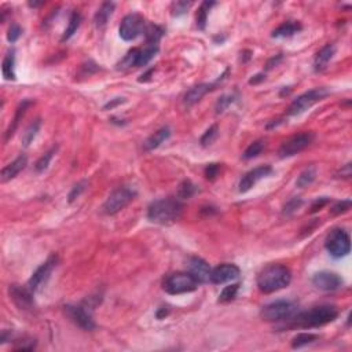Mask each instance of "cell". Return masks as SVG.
Masks as SVG:
<instances>
[{
  "mask_svg": "<svg viewBox=\"0 0 352 352\" xmlns=\"http://www.w3.org/2000/svg\"><path fill=\"white\" fill-rule=\"evenodd\" d=\"M290 281L292 273L283 264H269L257 275V286L266 295L285 289Z\"/></svg>",
  "mask_w": 352,
  "mask_h": 352,
  "instance_id": "obj_1",
  "label": "cell"
},
{
  "mask_svg": "<svg viewBox=\"0 0 352 352\" xmlns=\"http://www.w3.org/2000/svg\"><path fill=\"white\" fill-rule=\"evenodd\" d=\"M183 212V202L178 197H168L154 201L149 205L148 219L150 222L168 226L175 223Z\"/></svg>",
  "mask_w": 352,
  "mask_h": 352,
  "instance_id": "obj_2",
  "label": "cell"
},
{
  "mask_svg": "<svg viewBox=\"0 0 352 352\" xmlns=\"http://www.w3.org/2000/svg\"><path fill=\"white\" fill-rule=\"evenodd\" d=\"M338 316V311L334 306H319L314 307L307 312H297L289 320H292L293 326L299 328H319L333 322Z\"/></svg>",
  "mask_w": 352,
  "mask_h": 352,
  "instance_id": "obj_3",
  "label": "cell"
},
{
  "mask_svg": "<svg viewBox=\"0 0 352 352\" xmlns=\"http://www.w3.org/2000/svg\"><path fill=\"white\" fill-rule=\"evenodd\" d=\"M299 312L297 306L292 301L278 300L273 301L267 306H264L260 311V315L267 322H283L289 320Z\"/></svg>",
  "mask_w": 352,
  "mask_h": 352,
  "instance_id": "obj_4",
  "label": "cell"
},
{
  "mask_svg": "<svg viewBox=\"0 0 352 352\" xmlns=\"http://www.w3.org/2000/svg\"><path fill=\"white\" fill-rule=\"evenodd\" d=\"M198 287V282L193 278L189 271L187 273L169 274L162 282V289L168 295H183V293L194 292Z\"/></svg>",
  "mask_w": 352,
  "mask_h": 352,
  "instance_id": "obj_5",
  "label": "cell"
},
{
  "mask_svg": "<svg viewBox=\"0 0 352 352\" xmlns=\"http://www.w3.org/2000/svg\"><path fill=\"white\" fill-rule=\"evenodd\" d=\"M329 94V90L324 87L314 88V90H311V91H307V93L301 94L300 97H297L292 102V105L289 106L287 114H289V116H299L301 113L308 110L310 107L314 106L315 103L320 102V101L325 99Z\"/></svg>",
  "mask_w": 352,
  "mask_h": 352,
  "instance_id": "obj_6",
  "label": "cell"
},
{
  "mask_svg": "<svg viewBox=\"0 0 352 352\" xmlns=\"http://www.w3.org/2000/svg\"><path fill=\"white\" fill-rule=\"evenodd\" d=\"M325 248L333 257L341 259L349 255L351 252V238L347 231H344L341 228H334L326 237Z\"/></svg>",
  "mask_w": 352,
  "mask_h": 352,
  "instance_id": "obj_7",
  "label": "cell"
},
{
  "mask_svg": "<svg viewBox=\"0 0 352 352\" xmlns=\"http://www.w3.org/2000/svg\"><path fill=\"white\" fill-rule=\"evenodd\" d=\"M135 193L134 190H131L130 187H119L116 190H113L110 193V195L107 197V199L105 201V204L102 207V211L105 215H116L120 211L130 205L132 202V199L135 198Z\"/></svg>",
  "mask_w": 352,
  "mask_h": 352,
  "instance_id": "obj_8",
  "label": "cell"
},
{
  "mask_svg": "<svg viewBox=\"0 0 352 352\" xmlns=\"http://www.w3.org/2000/svg\"><path fill=\"white\" fill-rule=\"evenodd\" d=\"M144 29H146V22H144L143 17L138 13H132L124 17V19L121 21L119 33L123 40L132 42L142 33H144Z\"/></svg>",
  "mask_w": 352,
  "mask_h": 352,
  "instance_id": "obj_9",
  "label": "cell"
},
{
  "mask_svg": "<svg viewBox=\"0 0 352 352\" xmlns=\"http://www.w3.org/2000/svg\"><path fill=\"white\" fill-rule=\"evenodd\" d=\"M314 138H315V135L312 134V132H301V134H297L295 136H292V138H289L279 148V157H293V156L301 153L304 149H307L312 143Z\"/></svg>",
  "mask_w": 352,
  "mask_h": 352,
  "instance_id": "obj_10",
  "label": "cell"
},
{
  "mask_svg": "<svg viewBox=\"0 0 352 352\" xmlns=\"http://www.w3.org/2000/svg\"><path fill=\"white\" fill-rule=\"evenodd\" d=\"M64 312L65 315L69 318L70 322H73L76 326H79L80 329L91 332L97 328V325L94 322L93 316L88 312L84 307L81 306H68L64 307Z\"/></svg>",
  "mask_w": 352,
  "mask_h": 352,
  "instance_id": "obj_11",
  "label": "cell"
},
{
  "mask_svg": "<svg viewBox=\"0 0 352 352\" xmlns=\"http://www.w3.org/2000/svg\"><path fill=\"white\" fill-rule=\"evenodd\" d=\"M56 263H58V257H56V256H50V257L32 274V277H31L28 281V287L33 293L36 292L39 287L43 286V285L47 282V279L50 278V275H51V273L56 267Z\"/></svg>",
  "mask_w": 352,
  "mask_h": 352,
  "instance_id": "obj_12",
  "label": "cell"
},
{
  "mask_svg": "<svg viewBox=\"0 0 352 352\" xmlns=\"http://www.w3.org/2000/svg\"><path fill=\"white\" fill-rule=\"evenodd\" d=\"M312 285L324 292H333L343 286V278L332 271H319L312 277Z\"/></svg>",
  "mask_w": 352,
  "mask_h": 352,
  "instance_id": "obj_13",
  "label": "cell"
},
{
  "mask_svg": "<svg viewBox=\"0 0 352 352\" xmlns=\"http://www.w3.org/2000/svg\"><path fill=\"white\" fill-rule=\"evenodd\" d=\"M9 295L10 299L14 301V304L19 310H32L35 307L33 292L28 286L23 287L21 285H10Z\"/></svg>",
  "mask_w": 352,
  "mask_h": 352,
  "instance_id": "obj_14",
  "label": "cell"
},
{
  "mask_svg": "<svg viewBox=\"0 0 352 352\" xmlns=\"http://www.w3.org/2000/svg\"><path fill=\"white\" fill-rule=\"evenodd\" d=\"M273 172V168L270 167V165L257 167L255 168V169H252V171L246 172L245 175L242 176L241 181H240V186H238L240 189H238V190H240V193H246V191H249L257 182H260L261 179H264V178L270 176Z\"/></svg>",
  "mask_w": 352,
  "mask_h": 352,
  "instance_id": "obj_15",
  "label": "cell"
},
{
  "mask_svg": "<svg viewBox=\"0 0 352 352\" xmlns=\"http://www.w3.org/2000/svg\"><path fill=\"white\" fill-rule=\"evenodd\" d=\"M241 274V270L237 267L236 264L224 263L218 266L216 269L212 270L211 274V282L216 283V285H222V283L231 282L237 279Z\"/></svg>",
  "mask_w": 352,
  "mask_h": 352,
  "instance_id": "obj_16",
  "label": "cell"
},
{
  "mask_svg": "<svg viewBox=\"0 0 352 352\" xmlns=\"http://www.w3.org/2000/svg\"><path fill=\"white\" fill-rule=\"evenodd\" d=\"M187 270L198 283H207L211 281L212 270L209 267V264L201 257H190L187 261Z\"/></svg>",
  "mask_w": 352,
  "mask_h": 352,
  "instance_id": "obj_17",
  "label": "cell"
},
{
  "mask_svg": "<svg viewBox=\"0 0 352 352\" xmlns=\"http://www.w3.org/2000/svg\"><path fill=\"white\" fill-rule=\"evenodd\" d=\"M216 85H218V81H215V83H211V84L204 83V84H198V85H195V87H193L191 90H189V91L186 93L183 102H185L186 106H193V105H195L197 102H199V101H201V99H202V98L209 93V91L215 90Z\"/></svg>",
  "mask_w": 352,
  "mask_h": 352,
  "instance_id": "obj_18",
  "label": "cell"
},
{
  "mask_svg": "<svg viewBox=\"0 0 352 352\" xmlns=\"http://www.w3.org/2000/svg\"><path fill=\"white\" fill-rule=\"evenodd\" d=\"M28 165V157L25 154H21L19 157H17L13 162H10L9 165H6L3 169H2V173H0V179L3 183L6 182L14 179L15 176L18 175L19 172L23 171Z\"/></svg>",
  "mask_w": 352,
  "mask_h": 352,
  "instance_id": "obj_19",
  "label": "cell"
},
{
  "mask_svg": "<svg viewBox=\"0 0 352 352\" xmlns=\"http://www.w3.org/2000/svg\"><path fill=\"white\" fill-rule=\"evenodd\" d=\"M334 54H336V47L333 44H326L315 55V60H314V69H315V72H324L328 68Z\"/></svg>",
  "mask_w": 352,
  "mask_h": 352,
  "instance_id": "obj_20",
  "label": "cell"
},
{
  "mask_svg": "<svg viewBox=\"0 0 352 352\" xmlns=\"http://www.w3.org/2000/svg\"><path fill=\"white\" fill-rule=\"evenodd\" d=\"M171 136V130L168 127H162L158 131H156L146 142H144V149L148 152H152L154 149H157L158 146H161L165 140Z\"/></svg>",
  "mask_w": 352,
  "mask_h": 352,
  "instance_id": "obj_21",
  "label": "cell"
},
{
  "mask_svg": "<svg viewBox=\"0 0 352 352\" xmlns=\"http://www.w3.org/2000/svg\"><path fill=\"white\" fill-rule=\"evenodd\" d=\"M32 101H29V99H25V101H22V102L19 103V106L17 107V111H15V116H14V120H13V124L10 125V128L7 130V132H6V140H9L13 135H14L15 130L18 128L19 125V121L22 120L23 116H25V113H26V110L29 109V106H32Z\"/></svg>",
  "mask_w": 352,
  "mask_h": 352,
  "instance_id": "obj_22",
  "label": "cell"
},
{
  "mask_svg": "<svg viewBox=\"0 0 352 352\" xmlns=\"http://www.w3.org/2000/svg\"><path fill=\"white\" fill-rule=\"evenodd\" d=\"M2 73L3 77L9 81H14L15 77V51L10 50L6 56L3 58V64H2Z\"/></svg>",
  "mask_w": 352,
  "mask_h": 352,
  "instance_id": "obj_23",
  "label": "cell"
},
{
  "mask_svg": "<svg viewBox=\"0 0 352 352\" xmlns=\"http://www.w3.org/2000/svg\"><path fill=\"white\" fill-rule=\"evenodd\" d=\"M113 11H114V3H110V2L103 3V5L98 9L97 14L94 17L95 26H97V28H103L107 23V21H109V18L111 17V14H113Z\"/></svg>",
  "mask_w": 352,
  "mask_h": 352,
  "instance_id": "obj_24",
  "label": "cell"
},
{
  "mask_svg": "<svg viewBox=\"0 0 352 352\" xmlns=\"http://www.w3.org/2000/svg\"><path fill=\"white\" fill-rule=\"evenodd\" d=\"M301 31V25L299 22H293V21H287V22H283L282 25H279L278 28L273 31V37H292L295 36L296 33H299Z\"/></svg>",
  "mask_w": 352,
  "mask_h": 352,
  "instance_id": "obj_25",
  "label": "cell"
},
{
  "mask_svg": "<svg viewBox=\"0 0 352 352\" xmlns=\"http://www.w3.org/2000/svg\"><path fill=\"white\" fill-rule=\"evenodd\" d=\"M140 50L139 48H132L127 52L124 58L117 64V70H128L131 68H138V62H139Z\"/></svg>",
  "mask_w": 352,
  "mask_h": 352,
  "instance_id": "obj_26",
  "label": "cell"
},
{
  "mask_svg": "<svg viewBox=\"0 0 352 352\" xmlns=\"http://www.w3.org/2000/svg\"><path fill=\"white\" fill-rule=\"evenodd\" d=\"M144 36H146V43L148 46H158V42L161 40L162 35H164V29L160 28L158 25H146L144 29Z\"/></svg>",
  "mask_w": 352,
  "mask_h": 352,
  "instance_id": "obj_27",
  "label": "cell"
},
{
  "mask_svg": "<svg viewBox=\"0 0 352 352\" xmlns=\"http://www.w3.org/2000/svg\"><path fill=\"white\" fill-rule=\"evenodd\" d=\"M40 125H42V121H40V119H36V120L32 121V123L29 124V127L26 128V130H25V132H23V135H22V146L23 148H28L29 144L32 143L33 140H35L37 132H39V130H40Z\"/></svg>",
  "mask_w": 352,
  "mask_h": 352,
  "instance_id": "obj_28",
  "label": "cell"
},
{
  "mask_svg": "<svg viewBox=\"0 0 352 352\" xmlns=\"http://www.w3.org/2000/svg\"><path fill=\"white\" fill-rule=\"evenodd\" d=\"M80 23H81V14H80V13H77V11H74L73 14L70 15L69 25H68V28L65 29L64 35H62L61 42H66V40H69L70 37L73 36L74 33L77 32V29H79Z\"/></svg>",
  "mask_w": 352,
  "mask_h": 352,
  "instance_id": "obj_29",
  "label": "cell"
},
{
  "mask_svg": "<svg viewBox=\"0 0 352 352\" xmlns=\"http://www.w3.org/2000/svg\"><path fill=\"white\" fill-rule=\"evenodd\" d=\"M315 178H316L315 168L314 167L307 168V169H304V171L301 172L300 175H299V178H297V181H296V186L297 187H300V189L308 187V186L314 183Z\"/></svg>",
  "mask_w": 352,
  "mask_h": 352,
  "instance_id": "obj_30",
  "label": "cell"
},
{
  "mask_svg": "<svg viewBox=\"0 0 352 352\" xmlns=\"http://www.w3.org/2000/svg\"><path fill=\"white\" fill-rule=\"evenodd\" d=\"M316 340H319V336L314 333H299L296 337H293L292 340V348H301L306 347L308 344L315 343Z\"/></svg>",
  "mask_w": 352,
  "mask_h": 352,
  "instance_id": "obj_31",
  "label": "cell"
},
{
  "mask_svg": "<svg viewBox=\"0 0 352 352\" xmlns=\"http://www.w3.org/2000/svg\"><path fill=\"white\" fill-rule=\"evenodd\" d=\"M264 148H266V140L264 139L255 140V142H253V143H250L249 146H248V149L244 152L242 158H244V160H252V158L257 157L259 154H261Z\"/></svg>",
  "mask_w": 352,
  "mask_h": 352,
  "instance_id": "obj_32",
  "label": "cell"
},
{
  "mask_svg": "<svg viewBox=\"0 0 352 352\" xmlns=\"http://www.w3.org/2000/svg\"><path fill=\"white\" fill-rule=\"evenodd\" d=\"M198 191V187L191 181H183L178 189V198L179 199H189Z\"/></svg>",
  "mask_w": 352,
  "mask_h": 352,
  "instance_id": "obj_33",
  "label": "cell"
},
{
  "mask_svg": "<svg viewBox=\"0 0 352 352\" xmlns=\"http://www.w3.org/2000/svg\"><path fill=\"white\" fill-rule=\"evenodd\" d=\"M215 3L213 2H204L199 6L198 13H197V26L201 31H204L207 26V19H208V13L211 11V7H213Z\"/></svg>",
  "mask_w": 352,
  "mask_h": 352,
  "instance_id": "obj_34",
  "label": "cell"
},
{
  "mask_svg": "<svg viewBox=\"0 0 352 352\" xmlns=\"http://www.w3.org/2000/svg\"><path fill=\"white\" fill-rule=\"evenodd\" d=\"M240 290V283H231L222 290L219 296V303H230L237 297V293Z\"/></svg>",
  "mask_w": 352,
  "mask_h": 352,
  "instance_id": "obj_35",
  "label": "cell"
},
{
  "mask_svg": "<svg viewBox=\"0 0 352 352\" xmlns=\"http://www.w3.org/2000/svg\"><path fill=\"white\" fill-rule=\"evenodd\" d=\"M237 98H238L237 97V94H224V95H222V97L218 99L216 106H215L216 113H218V114L223 113V111L226 110L230 105H232V103L236 102Z\"/></svg>",
  "mask_w": 352,
  "mask_h": 352,
  "instance_id": "obj_36",
  "label": "cell"
},
{
  "mask_svg": "<svg viewBox=\"0 0 352 352\" xmlns=\"http://www.w3.org/2000/svg\"><path fill=\"white\" fill-rule=\"evenodd\" d=\"M56 153V148H52L50 149L47 153H44L42 156V157L39 158L36 162V165H35V168H36L37 172H44L48 168V165H50V162H51L52 157H54V154Z\"/></svg>",
  "mask_w": 352,
  "mask_h": 352,
  "instance_id": "obj_37",
  "label": "cell"
},
{
  "mask_svg": "<svg viewBox=\"0 0 352 352\" xmlns=\"http://www.w3.org/2000/svg\"><path fill=\"white\" fill-rule=\"evenodd\" d=\"M158 52V46H148L144 48L143 51L140 50V56H139V62H138V68L140 66H146L153 60L156 54Z\"/></svg>",
  "mask_w": 352,
  "mask_h": 352,
  "instance_id": "obj_38",
  "label": "cell"
},
{
  "mask_svg": "<svg viewBox=\"0 0 352 352\" xmlns=\"http://www.w3.org/2000/svg\"><path fill=\"white\" fill-rule=\"evenodd\" d=\"M219 134V127L218 124H213L209 127L208 130L205 131L204 135L201 136V144L204 146V148H207V146H209V144H212L213 142H215V139H216V136H218Z\"/></svg>",
  "mask_w": 352,
  "mask_h": 352,
  "instance_id": "obj_39",
  "label": "cell"
},
{
  "mask_svg": "<svg viewBox=\"0 0 352 352\" xmlns=\"http://www.w3.org/2000/svg\"><path fill=\"white\" fill-rule=\"evenodd\" d=\"M301 205H303V199L300 197H293L292 199H289L285 204L282 213L285 216H292L293 213H296L300 209Z\"/></svg>",
  "mask_w": 352,
  "mask_h": 352,
  "instance_id": "obj_40",
  "label": "cell"
},
{
  "mask_svg": "<svg viewBox=\"0 0 352 352\" xmlns=\"http://www.w3.org/2000/svg\"><path fill=\"white\" fill-rule=\"evenodd\" d=\"M191 6H193V2H175V3H172V14L175 17L186 14Z\"/></svg>",
  "mask_w": 352,
  "mask_h": 352,
  "instance_id": "obj_41",
  "label": "cell"
},
{
  "mask_svg": "<svg viewBox=\"0 0 352 352\" xmlns=\"http://www.w3.org/2000/svg\"><path fill=\"white\" fill-rule=\"evenodd\" d=\"M85 186H87V182H85V181L79 182L77 185L73 186V189L70 190L69 197H68V201H69V204H72L73 201H76V199L79 198L80 195H81V193H83V191L85 190Z\"/></svg>",
  "mask_w": 352,
  "mask_h": 352,
  "instance_id": "obj_42",
  "label": "cell"
},
{
  "mask_svg": "<svg viewBox=\"0 0 352 352\" xmlns=\"http://www.w3.org/2000/svg\"><path fill=\"white\" fill-rule=\"evenodd\" d=\"M351 199H344V201H340L337 204H334L330 209V212H332V215H341V213L348 212L351 209Z\"/></svg>",
  "mask_w": 352,
  "mask_h": 352,
  "instance_id": "obj_43",
  "label": "cell"
},
{
  "mask_svg": "<svg viewBox=\"0 0 352 352\" xmlns=\"http://www.w3.org/2000/svg\"><path fill=\"white\" fill-rule=\"evenodd\" d=\"M36 348V340L33 338H25L21 341H17L14 345L15 351H32Z\"/></svg>",
  "mask_w": 352,
  "mask_h": 352,
  "instance_id": "obj_44",
  "label": "cell"
},
{
  "mask_svg": "<svg viewBox=\"0 0 352 352\" xmlns=\"http://www.w3.org/2000/svg\"><path fill=\"white\" fill-rule=\"evenodd\" d=\"M22 35V29L18 23H11V26L9 28V33H7V40L10 43H15Z\"/></svg>",
  "mask_w": 352,
  "mask_h": 352,
  "instance_id": "obj_45",
  "label": "cell"
},
{
  "mask_svg": "<svg viewBox=\"0 0 352 352\" xmlns=\"http://www.w3.org/2000/svg\"><path fill=\"white\" fill-rule=\"evenodd\" d=\"M219 171H220V165H219V164H215V162L208 164L204 171L205 178H207L208 181H215V179H216V176L219 175Z\"/></svg>",
  "mask_w": 352,
  "mask_h": 352,
  "instance_id": "obj_46",
  "label": "cell"
},
{
  "mask_svg": "<svg viewBox=\"0 0 352 352\" xmlns=\"http://www.w3.org/2000/svg\"><path fill=\"white\" fill-rule=\"evenodd\" d=\"M329 201H330V199L328 198V197H322V198L315 199V201L312 202V205H311V211H310V212L311 213L318 212V211H319L320 208H324L325 205L329 204Z\"/></svg>",
  "mask_w": 352,
  "mask_h": 352,
  "instance_id": "obj_47",
  "label": "cell"
},
{
  "mask_svg": "<svg viewBox=\"0 0 352 352\" xmlns=\"http://www.w3.org/2000/svg\"><path fill=\"white\" fill-rule=\"evenodd\" d=\"M283 60V55L282 54H278V55H275V56H273L271 60H269V62H267V65H266V69L267 70H270V69H273L274 66H277L281 62V61Z\"/></svg>",
  "mask_w": 352,
  "mask_h": 352,
  "instance_id": "obj_48",
  "label": "cell"
},
{
  "mask_svg": "<svg viewBox=\"0 0 352 352\" xmlns=\"http://www.w3.org/2000/svg\"><path fill=\"white\" fill-rule=\"evenodd\" d=\"M340 175L338 178H345V179H349L352 175V171H351V164L348 162L347 165H344L343 168H341V171H340Z\"/></svg>",
  "mask_w": 352,
  "mask_h": 352,
  "instance_id": "obj_49",
  "label": "cell"
},
{
  "mask_svg": "<svg viewBox=\"0 0 352 352\" xmlns=\"http://www.w3.org/2000/svg\"><path fill=\"white\" fill-rule=\"evenodd\" d=\"M124 102H125L124 98H116V99H113L111 102L106 103V105L103 106V109H105V110H107V109H113V107L117 106V105H120V103H124Z\"/></svg>",
  "mask_w": 352,
  "mask_h": 352,
  "instance_id": "obj_50",
  "label": "cell"
},
{
  "mask_svg": "<svg viewBox=\"0 0 352 352\" xmlns=\"http://www.w3.org/2000/svg\"><path fill=\"white\" fill-rule=\"evenodd\" d=\"M156 315H157L158 319H165V318L169 315V308H168V307H160Z\"/></svg>",
  "mask_w": 352,
  "mask_h": 352,
  "instance_id": "obj_51",
  "label": "cell"
},
{
  "mask_svg": "<svg viewBox=\"0 0 352 352\" xmlns=\"http://www.w3.org/2000/svg\"><path fill=\"white\" fill-rule=\"evenodd\" d=\"M266 80V74L264 73H259V74H256V76H253L252 79L249 80V84H259V83H261V81H264Z\"/></svg>",
  "mask_w": 352,
  "mask_h": 352,
  "instance_id": "obj_52",
  "label": "cell"
},
{
  "mask_svg": "<svg viewBox=\"0 0 352 352\" xmlns=\"http://www.w3.org/2000/svg\"><path fill=\"white\" fill-rule=\"evenodd\" d=\"M153 68L152 69H149L146 73H143L142 76H140V79H139V81H148V80H150V74L153 73Z\"/></svg>",
  "mask_w": 352,
  "mask_h": 352,
  "instance_id": "obj_53",
  "label": "cell"
}]
</instances>
